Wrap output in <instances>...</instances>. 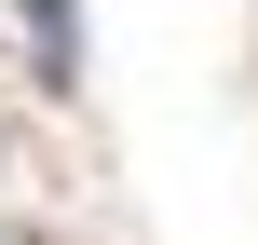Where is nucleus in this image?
Listing matches in <instances>:
<instances>
[{
	"label": "nucleus",
	"mask_w": 258,
	"mask_h": 245,
	"mask_svg": "<svg viewBox=\"0 0 258 245\" xmlns=\"http://www.w3.org/2000/svg\"><path fill=\"white\" fill-rule=\"evenodd\" d=\"M27 55H41V68L68 82V0H27Z\"/></svg>",
	"instance_id": "f257e3e1"
}]
</instances>
